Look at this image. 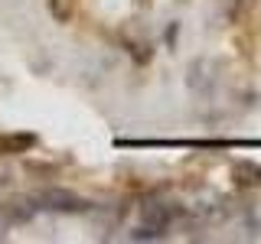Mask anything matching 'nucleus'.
Wrapping results in <instances>:
<instances>
[{"label": "nucleus", "mask_w": 261, "mask_h": 244, "mask_svg": "<svg viewBox=\"0 0 261 244\" xmlns=\"http://www.w3.org/2000/svg\"><path fill=\"white\" fill-rule=\"evenodd\" d=\"M72 10H75V0H49V13L56 16V20H69Z\"/></svg>", "instance_id": "obj_3"}, {"label": "nucleus", "mask_w": 261, "mask_h": 244, "mask_svg": "<svg viewBox=\"0 0 261 244\" xmlns=\"http://www.w3.org/2000/svg\"><path fill=\"white\" fill-rule=\"evenodd\" d=\"M36 143L33 134H10V137H0V153H23Z\"/></svg>", "instance_id": "obj_2"}, {"label": "nucleus", "mask_w": 261, "mask_h": 244, "mask_svg": "<svg viewBox=\"0 0 261 244\" xmlns=\"http://www.w3.org/2000/svg\"><path fill=\"white\" fill-rule=\"evenodd\" d=\"M248 4H255V0H235L232 10H228V16H232V20H242V16H245V7H248Z\"/></svg>", "instance_id": "obj_4"}, {"label": "nucleus", "mask_w": 261, "mask_h": 244, "mask_svg": "<svg viewBox=\"0 0 261 244\" xmlns=\"http://www.w3.org/2000/svg\"><path fill=\"white\" fill-rule=\"evenodd\" d=\"M33 202H36V208H49V211H82V208H85L82 199H75L72 192H59V189L39 192Z\"/></svg>", "instance_id": "obj_1"}]
</instances>
